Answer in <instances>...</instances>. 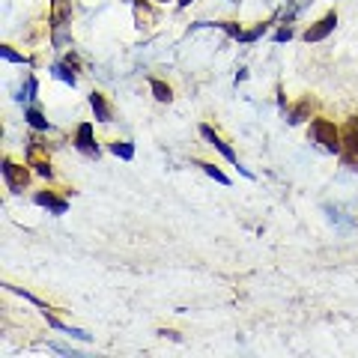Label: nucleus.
I'll return each mask as SVG.
<instances>
[{"mask_svg": "<svg viewBox=\"0 0 358 358\" xmlns=\"http://www.w3.org/2000/svg\"><path fill=\"white\" fill-rule=\"evenodd\" d=\"M27 164L33 167V171H36L39 176H48L51 179V159H48V152H45V147H42V143L36 141V138H33L30 143H27Z\"/></svg>", "mask_w": 358, "mask_h": 358, "instance_id": "nucleus-4", "label": "nucleus"}, {"mask_svg": "<svg viewBox=\"0 0 358 358\" xmlns=\"http://www.w3.org/2000/svg\"><path fill=\"white\" fill-rule=\"evenodd\" d=\"M209 27H221L230 39H239L242 36V24H236V21H218V24H209Z\"/></svg>", "mask_w": 358, "mask_h": 358, "instance_id": "nucleus-19", "label": "nucleus"}, {"mask_svg": "<svg viewBox=\"0 0 358 358\" xmlns=\"http://www.w3.org/2000/svg\"><path fill=\"white\" fill-rule=\"evenodd\" d=\"M110 152H114L117 159H122V162H131V159H134V143H129V141H114V143H110Z\"/></svg>", "mask_w": 358, "mask_h": 358, "instance_id": "nucleus-16", "label": "nucleus"}, {"mask_svg": "<svg viewBox=\"0 0 358 358\" xmlns=\"http://www.w3.org/2000/svg\"><path fill=\"white\" fill-rule=\"evenodd\" d=\"M0 57H3V60H9V63H27V57H24V54L13 51V45H0Z\"/></svg>", "mask_w": 358, "mask_h": 358, "instance_id": "nucleus-20", "label": "nucleus"}, {"mask_svg": "<svg viewBox=\"0 0 358 358\" xmlns=\"http://www.w3.org/2000/svg\"><path fill=\"white\" fill-rule=\"evenodd\" d=\"M150 90H152L155 102H171V99H173V90H171V84L159 81V78H152V81H150Z\"/></svg>", "mask_w": 358, "mask_h": 358, "instance_id": "nucleus-15", "label": "nucleus"}, {"mask_svg": "<svg viewBox=\"0 0 358 358\" xmlns=\"http://www.w3.org/2000/svg\"><path fill=\"white\" fill-rule=\"evenodd\" d=\"M200 134H203V141L209 143V147H215V150H218V152H221V155H224V159H227L230 164H236V167H239V159H236V152H233V147H230V143L221 138V134L212 131V126H200ZM239 171H242L245 176H251L248 171H245V167H239Z\"/></svg>", "mask_w": 358, "mask_h": 358, "instance_id": "nucleus-5", "label": "nucleus"}, {"mask_svg": "<svg viewBox=\"0 0 358 358\" xmlns=\"http://www.w3.org/2000/svg\"><path fill=\"white\" fill-rule=\"evenodd\" d=\"M197 167H203V173H206V176H212V179H215V182H221V185H230V176H227V173H221L215 164H209V162H197Z\"/></svg>", "mask_w": 358, "mask_h": 358, "instance_id": "nucleus-18", "label": "nucleus"}, {"mask_svg": "<svg viewBox=\"0 0 358 358\" xmlns=\"http://www.w3.org/2000/svg\"><path fill=\"white\" fill-rule=\"evenodd\" d=\"M72 21V0H51V30L54 42L63 39V27H69Z\"/></svg>", "mask_w": 358, "mask_h": 358, "instance_id": "nucleus-3", "label": "nucleus"}, {"mask_svg": "<svg viewBox=\"0 0 358 358\" xmlns=\"http://www.w3.org/2000/svg\"><path fill=\"white\" fill-rule=\"evenodd\" d=\"M341 159L346 167L358 164V120L350 117L341 129Z\"/></svg>", "mask_w": 358, "mask_h": 358, "instance_id": "nucleus-2", "label": "nucleus"}, {"mask_svg": "<svg viewBox=\"0 0 358 358\" xmlns=\"http://www.w3.org/2000/svg\"><path fill=\"white\" fill-rule=\"evenodd\" d=\"M27 167L15 164L13 159H3V176H6V185L13 188V192H24V188H27V182H30V171H27Z\"/></svg>", "mask_w": 358, "mask_h": 358, "instance_id": "nucleus-6", "label": "nucleus"}, {"mask_svg": "<svg viewBox=\"0 0 358 358\" xmlns=\"http://www.w3.org/2000/svg\"><path fill=\"white\" fill-rule=\"evenodd\" d=\"M266 30H268V21H260L257 27H251V30H242V36L236 39V42H257L260 36H266Z\"/></svg>", "mask_w": 358, "mask_h": 358, "instance_id": "nucleus-17", "label": "nucleus"}, {"mask_svg": "<svg viewBox=\"0 0 358 358\" xmlns=\"http://www.w3.org/2000/svg\"><path fill=\"white\" fill-rule=\"evenodd\" d=\"M33 200H36V206L54 212V215H66V209H69V203H66L57 192H48V188H45V192H36Z\"/></svg>", "mask_w": 358, "mask_h": 358, "instance_id": "nucleus-9", "label": "nucleus"}, {"mask_svg": "<svg viewBox=\"0 0 358 358\" xmlns=\"http://www.w3.org/2000/svg\"><path fill=\"white\" fill-rule=\"evenodd\" d=\"M90 108H93V114L99 122H110L114 120V110H110V102L105 93H90Z\"/></svg>", "mask_w": 358, "mask_h": 358, "instance_id": "nucleus-10", "label": "nucleus"}, {"mask_svg": "<svg viewBox=\"0 0 358 358\" xmlns=\"http://www.w3.org/2000/svg\"><path fill=\"white\" fill-rule=\"evenodd\" d=\"M334 24H338V13H326L320 21H313V24L305 30V36H301V39H305V42H322L334 30Z\"/></svg>", "mask_w": 358, "mask_h": 358, "instance_id": "nucleus-8", "label": "nucleus"}, {"mask_svg": "<svg viewBox=\"0 0 358 358\" xmlns=\"http://www.w3.org/2000/svg\"><path fill=\"white\" fill-rule=\"evenodd\" d=\"M310 114H313V99L305 96V99H299V102L289 108V122H293V126H299V122L310 120Z\"/></svg>", "mask_w": 358, "mask_h": 358, "instance_id": "nucleus-11", "label": "nucleus"}, {"mask_svg": "<svg viewBox=\"0 0 358 358\" xmlns=\"http://www.w3.org/2000/svg\"><path fill=\"white\" fill-rule=\"evenodd\" d=\"M150 3H152V0H134V18H138V27L141 30L143 27H152V21H155Z\"/></svg>", "mask_w": 358, "mask_h": 358, "instance_id": "nucleus-12", "label": "nucleus"}, {"mask_svg": "<svg viewBox=\"0 0 358 358\" xmlns=\"http://www.w3.org/2000/svg\"><path fill=\"white\" fill-rule=\"evenodd\" d=\"M310 141L313 143H320L326 152H341V129L334 126L331 120H322V117H313L310 120Z\"/></svg>", "mask_w": 358, "mask_h": 358, "instance_id": "nucleus-1", "label": "nucleus"}, {"mask_svg": "<svg viewBox=\"0 0 358 358\" xmlns=\"http://www.w3.org/2000/svg\"><path fill=\"white\" fill-rule=\"evenodd\" d=\"M289 39H293V27H289V24L275 30V42H289Z\"/></svg>", "mask_w": 358, "mask_h": 358, "instance_id": "nucleus-21", "label": "nucleus"}, {"mask_svg": "<svg viewBox=\"0 0 358 358\" xmlns=\"http://www.w3.org/2000/svg\"><path fill=\"white\" fill-rule=\"evenodd\" d=\"M75 150L90 155V159H96L99 155V143H96V134H93V122H81L75 131Z\"/></svg>", "mask_w": 358, "mask_h": 358, "instance_id": "nucleus-7", "label": "nucleus"}, {"mask_svg": "<svg viewBox=\"0 0 358 358\" xmlns=\"http://www.w3.org/2000/svg\"><path fill=\"white\" fill-rule=\"evenodd\" d=\"M152 3H167V0H152Z\"/></svg>", "mask_w": 358, "mask_h": 358, "instance_id": "nucleus-23", "label": "nucleus"}, {"mask_svg": "<svg viewBox=\"0 0 358 358\" xmlns=\"http://www.w3.org/2000/svg\"><path fill=\"white\" fill-rule=\"evenodd\" d=\"M24 120L30 122V129H36V131H48V129H51V122L42 117L39 108H27V110H24Z\"/></svg>", "mask_w": 358, "mask_h": 358, "instance_id": "nucleus-14", "label": "nucleus"}, {"mask_svg": "<svg viewBox=\"0 0 358 358\" xmlns=\"http://www.w3.org/2000/svg\"><path fill=\"white\" fill-rule=\"evenodd\" d=\"M75 72H78V69H75V66H69L66 60H63V63H54V78H60V81H63V84H69V87L78 84Z\"/></svg>", "mask_w": 358, "mask_h": 358, "instance_id": "nucleus-13", "label": "nucleus"}, {"mask_svg": "<svg viewBox=\"0 0 358 358\" xmlns=\"http://www.w3.org/2000/svg\"><path fill=\"white\" fill-rule=\"evenodd\" d=\"M188 3H194V0H179V6H188Z\"/></svg>", "mask_w": 358, "mask_h": 358, "instance_id": "nucleus-22", "label": "nucleus"}]
</instances>
